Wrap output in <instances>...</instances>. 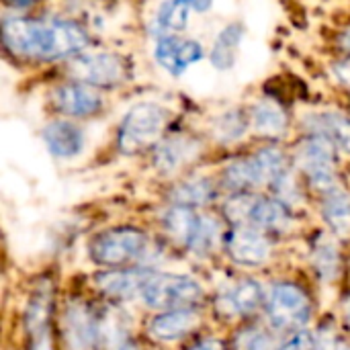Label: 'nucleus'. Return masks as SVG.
<instances>
[{
	"mask_svg": "<svg viewBox=\"0 0 350 350\" xmlns=\"http://www.w3.org/2000/svg\"><path fill=\"white\" fill-rule=\"evenodd\" d=\"M260 304H262L260 285L252 279H246V281L232 285V289H228L219 297L217 308L226 316H248V314L256 312L260 308Z\"/></svg>",
	"mask_w": 350,
	"mask_h": 350,
	"instance_id": "obj_18",
	"label": "nucleus"
},
{
	"mask_svg": "<svg viewBox=\"0 0 350 350\" xmlns=\"http://www.w3.org/2000/svg\"><path fill=\"white\" fill-rule=\"evenodd\" d=\"M213 199H215V187L209 178H191V180L180 183L172 191V201L185 207L207 205Z\"/></svg>",
	"mask_w": 350,
	"mask_h": 350,
	"instance_id": "obj_24",
	"label": "nucleus"
},
{
	"mask_svg": "<svg viewBox=\"0 0 350 350\" xmlns=\"http://www.w3.org/2000/svg\"><path fill=\"white\" fill-rule=\"evenodd\" d=\"M299 166L308 174L310 183L320 191H336V162L334 144L322 135H312L299 148Z\"/></svg>",
	"mask_w": 350,
	"mask_h": 350,
	"instance_id": "obj_9",
	"label": "nucleus"
},
{
	"mask_svg": "<svg viewBox=\"0 0 350 350\" xmlns=\"http://www.w3.org/2000/svg\"><path fill=\"white\" fill-rule=\"evenodd\" d=\"M195 150H197V146L191 139H187V137H170V139L162 142L156 148L154 164L162 172H174L176 168H180L183 164H187L193 158Z\"/></svg>",
	"mask_w": 350,
	"mask_h": 350,
	"instance_id": "obj_20",
	"label": "nucleus"
},
{
	"mask_svg": "<svg viewBox=\"0 0 350 350\" xmlns=\"http://www.w3.org/2000/svg\"><path fill=\"white\" fill-rule=\"evenodd\" d=\"M148 248L146 232L137 228H113L92 238L90 258L103 267H121L133 258H139Z\"/></svg>",
	"mask_w": 350,
	"mask_h": 350,
	"instance_id": "obj_6",
	"label": "nucleus"
},
{
	"mask_svg": "<svg viewBox=\"0 0 350 350\" xmlns=\"http://www.w3.org/2000/svg\"><path fill=\"white\" fill-rule=\"evenodd\" d=\"M189 23V6L183 0H166L156 12V27L164 35L180 33Z\"/></svg>",
	"mask_w": 350,
	"mask_h": 350,
	"instance_id": "obj_25",
	"label": "nucleus"
},
{
	"mask_svg": "<svg viewBox=\"0 0 350 350\" xmlns=\"http://www.w3.org/2000/svg\"><path fill=\"white\" fill-rule=\"evenodd\" d=\"M43 142L55 158H74L84 150V133L70 121H51L43 127Z\"/></svg>",
	"mask_w": 350,
	"mask_h": 350,
	"instance_id": "obj_16",
	"label": "nucleus"
},
{
	"mask_svg": "<svg viewBox=\"0 0 350 350\" xmlns=\"http://www.w3.org/2000/svg\"><path fill=\"white\" fill-rule=\"evenodd\" d=\"M334 350H350V345H347V342H340V345H336V349Z\"/></svg>",
	"mask_w": 350,
	"mask_h": 350,
	"instance_id": "obj_34",
	"label": "nucleus"
},
{
	"mask_svg": "<svg viewBox=\"0 0 350 350\" xmlns=\"http://www.w3.org/2000/svg\"><path fill=\"white\" fill-rule=\"evenodd\" d=\"M250 119H252V127L267 135V137H273V135H281L285 133L287 129V115L285 111L271 103V100H260L254 105V109L250 111Z\"/></svg>",
	"mask_w": 350,
	"mask_h": 350,
	"instance_id": "obj_22",
	"label": "nucleus"
},
{
	"mask_svg": "<svg viewBox=\"0 0 350 350\" xmlns=\"http://www.w3.org/2000/svg\"><path fill=\"white\" fill-rule=\"evenodd\" d=\"M70 74L90 86H115L127 76L125 62L115 53H90L72 62Z\"/></svg>",
	"mask_w": 350,
	"mask_h": 350,
	"instance_id": "obj_10",
	"label": "nucleus"
},
{
	"mask_svg": "<svg viewBox=\"0 0 350 350\" xmlns=\"http://www.w3.org/2000/svg\"><path fill=\"white\" fill-rule=\"evenodd\" d=\"M142 297L146 306L154 310H183L195 306L203 297V289L191 277L152 273L146 281Z\"/></svg>",
	"mask_w": 350,
	"mask_h": 350,
	"instance_id": "obj_7",
	"label": "nucleus"
},
{
	"mask_svg": "<svg viewBox=\"0 0 350 350\" xmlns=\"http://www.w3.org/2000/svg\"><path fill=\"white\" fill-rule=\"evenodd\" d=\"M246 127H248V121L240 113L232 111V113H226L224 117L217 119V131L215 133L224 142H234L246 131Z\"/></svg>",
	"mask_w": 350,
	"mask_h": 350,
	"instance_id": "obj_28",
	"label": "nucleus"
},
{
	"mask_svg": "<svg viewBox=\"0 0 350 350\" xmlns=\"http://www.w3.org/2000/svg\"><path fill=\"white\" fill-rule=\"evenodd\" d=\"M230 258L242 267H258L271 256L269 238L254 226H236L224 238Z\"/></svg>",
	"mask_w": 350,
	"mask_h": 350,
	"instance_id": "obj_11",
	"label": "nucleus"
},
{
	"mask_svg": "<svg viewBox=\"0 0 350 350\" xmlns=\"http://www.w3.org/2000/svg\"><path fill=\"white\" fill-rule=\"evenodd\" d=\"M326 224L340 238H350V195L342 191H330L322 207Z\"/></svg>",
	"mask_w": 350,
	"mask_h": 350,
	"instance_id": "obj_23",
	"label": "nucleus"
},
{
	"mask_svg": "<svg viewBox=\"0 0 350 350\" xmlns=\"http://www.w3.org/2000/svg\"><path fill=\"white\" fill-rule=\"evenodd\" d=\"M226 213L232 221L244 224L250 221L258 230L283 232L291 224V215L287 203L271 197H252V195H236L226 205Z\"/></svg>",
	"mask_w": 350,
	"mask_h": 350,
	"instance_id": "obj_5",
	"label": "nucleus"
},
{
	"mask_svg": "<svg viewBox=\"0 0 350 350\" xmlns=\"http://www.w3.org/2000/svg\"><path fill=\"white\" fill-rule=\"evenodd\" d=\"M347 320H349V326H350V299H349V304H347Z\"/></svg>",
	"mask_w": 350,
	"mask_h": 350,
	"instance_id": "obj_35",
	"label": "nucleus"
},
{
	"mask_svg": "<svg viewBox=\"0 0 350 350\" xmlns=\"http://www.w3.org/2000/svg\"><path fill=\"white\" fill-rule=\"evenodd\" d=\"M150 275L152 273L139 271V269L105 271V273L94 275V283L105 295H109L113 299H129V297H135L137 293L142 295Z\"/></svg>",
	"mask_w": 350,
	"mask_h": 350,
	"instance_id": "obj_15",
	"label": "nucleus"
},
{
	"mask_svg": "<svg viewBox=\"0 0 350 350\" xmlns=\"http://www.w3.org/2000/svg\"><path fill=\"white\" fill-rule=\"evenodd\" d=\"M285 170H289L285 154L275 148H265L244 160L230 164L224 172V183L234 191H246L267 183L273 185Z\"/></svg>",
	"mask_w": 350,
	"mask_h": 350,
	"instance_id": "obj_3",
	"label": "nucleus"
},
{
	"mask_svg": "<svg viewBox=\"0 0 350 350\" xmlns=\"http://www.w3.org/2000/svg\"><path fill=\"white\" fill-rule=\"evenodd\" d=\"M279 350H316V340L308 332H295Z\"/></svg>",
	"mask_w": 350,
	"mask_h": 350,
	"instance_id": "obj_29",
	"label": "nucleus"
},
{
	"mask_svg": "<svg viewBox=\"0 0 350 350\" xmlns=\"http://www.w3.org/2000/svg\"><path fill=\"white\" fill-rule=\"evenodd\" d=\"M156 62L170 72L172 76H180L187 68L199 59H203V45L195 39H180L176 35H162L156 43Z\"/></svg>",
	"mask_w": 350,
	"mask_h": 350,
	"instance_id": "obj_14",
	"label": "nucleus"
},
{
	"mask_svg": "<svg viewBox=\"0 0 350 350\" xmlns=\"http://www.w3.org/2000/svg\"><path fill=\"white\" fill-rule=\"evenodd\" d=\"M191 350H226V347L217 338H205V340H199Z\"/></svg>",
	"mask_w": 350,
	"mask_h": 350,
	"instance_id": "obj_30",
	"label": "nucleus"
},
{
	"mask_svg": "<svg viewBox=\"0 0 350 350\" xmlns=\"http://www.w3.org/2000/svg\"><path fill=\"white\" fill-rule=\"evenodd\" d=\"M242 37H244V27L240 23H232L224 27V31L217 35L213 49H211V64L217 70H228L234 66L236 51L242 43Z\"/></svg>",
	"mask_w": 350,
	"mask_h": 350,
	"instance_id": "obj_21",
	"label": "nucleus"
},
{
	"mask_svg": "<svg viewBox=\"0 0 350 350\" xmlns=\"http://www.w3.org/2000/svg\"><path fill=\"white\" fill-rule=\"evenodd\" d=\"M342 45H345V47L350 51V31H347V33L342 35Z\"/></svg>",
	"mask_w": 350,
	"mask_h": 350,
	"instance_id": "obj_33",
	"label": "nucleus"
},
{
	"mask_svg": "<svg viewBox=\"0 0 350 350\" xmlns=\"http://www.w3.org/2000/svg\"><path fill=\"white\" fill-rule=\"evenodd\" d=\"M314 135H322L336 148L350 154V119L340 113H318L310 117Z\"/></svg>",
	"mask_w": 350,
	"mask_h": 350,
	"instance_id": "obj_19",
	"label": "nucleus"
},
{
	"mask_svg": "<svg viewBox=\"0 0 350 350\" xmlns=\"http://www.w3.org/2000/svg\"><path fill=\"white\" fill-rule=\"evenodd\" d=\"M267 314L275 330L299 332L312 316L310 297L295 283H277L271 291Z\"/></svg>",
	"mask_w": 350,
	"mask_h": 350,
	"instance_id": "obj_8",
	"label": "nucleus"
},
{
	"mask_svg": "<svg viewBox=\"0 0 350 350\" xmlns=\"http://www.w3.org/2000/svg\"><path fill=\"white\" fill-rule=\"evenodd\" d=\"M189 8H193V10H197V12H205V10H209L211 8V4H213V0H183Z\"/></svg>",
	"mask_w": 350,
	"mask_h": 350,
	"instance_id": "obj_31",
	"label": "nucleus"
},
{
	"mask_svg": "<svg viewBox=\"0 0 350 350\" xmlns=\"http://www.w3.org/2000/svg\"><path fill=\"white\" fill-rule=\"evenodd\" d=\"M197 324H199V316L191 308H183V310L162 312L160 316H156L150 322L148 330L156 340L172 342V340H178V338L187 336L189 332H193Z\"/></svg>",
	"mask_w": 350,
	"mask_h": 350,
	"instance_id": "obj_17",
	"label": "nucleus"
},
{
	"mask_svg": "<svg viewBox=\"0 0 350 350\" xmlns=\"http://www.w3.org/2000/svg\"><path fill=\"white\" fill-rule=\"evenodd\" d=\"M62 334L70 350H92L98 345V318L84 304H70L62 316Z\"/></svg>",
	"mask_w": 350,
	"mask_h": 350,
	"instance_id": "obj_13",
	"label": "nucleus"
},
{
	"mask_svg": "<svg viewBox=\"0 0 350 350\" xmlns=\"http://www.w3.org/2000/svg\"><path fill=\"white\" fill-rule=\"evenodd\" d=\"M51 103L53 107L70 117H94L96 113L103 111V96L98 90L86 82H66L59 84L51 92Z\"/></svg>",
	"mask_w": 350,
	"mask_h": 350,
	"instance_id": "obj_12",
	"label": "nucleus"
},
{
	"mask_svg": "<svg viewBox=\"0 0 350 350\" xmlns=\"http://www.w3.org/2000/svg\"><path fill=\"white\" fill-rule=\"evenodd\" d=\"M166 119H168V113L156 103H139L131 107L119 125L117 146L123 152L133 154L154 144L164 131Z\"/></svg>",
	"mask_w": 350,
	"mask_h": 350,
	"instance_id": "obj_4",
	"label": "nucleus"
},
{
	"mask_svg": "<svg viewBox=\"0 0 350 350\" xmlns=\"http://www.w3.org/2000/svg\"><path fill=\"white\" fill-rule=\"evenodd\" d=\"M33 2H37V0H4V4L14 6V8H25V6H31Z\"/></svg>",
	"mask_w": 350,
	"mask_h": 350,
	"instance_id": "obj_32",
	"label": "nucleus"
},
{
	"mask_svg": "<svg viewBox=\"0 0 350 350\" xmlns=\"http://www.w3.org/2000/svg\"><path fill=\"white\" fill-rule=\"evenodd\" d=\"M4 47L29 59H59L80 53L88 45V33L62 18H4Z\"/></svg>",
	"mask_w": 350,
	"mask_h": 350,
	"instance_id": "obj_1",
	"label": "nucleus"
},
{
	"mask_svg": "<svg viewBox=\"0 0 350 350\" xmlns=\"http://www.w3.org/2000/svg\"><path fill=\"white\" fill-rule=\"evenodd\" d=\"M162 226L170 238L195 254H207L219 236V226L213 217L195 213L193 207L185 205L170 207L162 217Z\"/></svg>",
	"mask_w": 350,
	"mask_h": 350,
	"instance_id": "obj_2",
	"label": "nucleus"
},
{
	"mask_svg": "<svg viewBox=\"0 0 350 350\" xmlns=\"http://www.w3.org/2000/svg\"><path fill=\"white\" fill-rule=\"evenodd\" d=\"M236 350H275L273 338L260 328H246L236 338Z\"/></svg>",
	"mask_w": 350,
	"mask_h": 350,
	"instance_id": "obj_27",
	"label": "nucleus"
},
{
	"mask_svg": "<svg viewBox=\"0 0 350 350\" xmlns=\"http://www.w3.org/2000/svg\"><path fill=\"white\" fill-rule=\"evenodd\" d=\"M312 262H314L318 275H320L324 281L336 279L338 269H340V258H338L336 246H334L330 240L320 238V240L314 242V248H312Z\"/></svg>",
	"mask_w": 350,
	"mask_h": 350,
	"instance_id": "obj_26",
	"label": "nucleus"
}]
</instances>
